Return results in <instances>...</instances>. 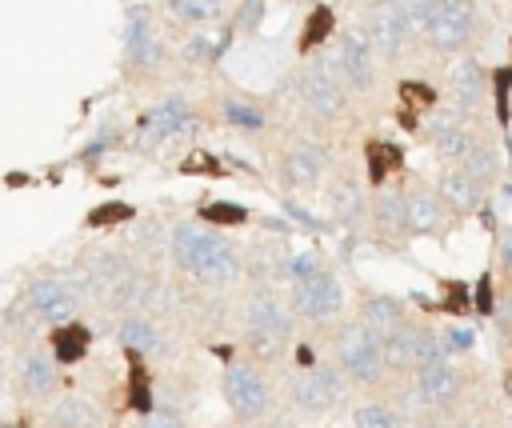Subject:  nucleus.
I'll use <instances>...</instances> for the list:
<instances>
[{"label":"nucleus","mask_w":512,"mask_h":428,"mask_svg":"<svg viewBox=\"0 0 512 428\" xmlns=\"http://www.w3.org/2000/svg\"><path fill=\"white\" fill-rule=\"evenodd\" d=\"M328 200H332V212H336V216H344V220H356V216L364 212V192H360V184H356V180H348V176L332 184Z\"/></svg>","instance_id":"obj_30"},{"label":"nucleus","mask_w":512,"mask_h":428,"mask_svg":"<svg viewBox=\"0 0 512 428\" xmlns=\"http://www.w3.org/2000/svg\"><path fill=\"white\" fill-rule=\"evenodd\" d=\"M172 16L184 20V24H208V20H220L228 0H168Z\"/></svg>","instance_id":"obj_29"},{"label":"nucleus","mask_w":512,"mask_h":428,"mask_svg":"<svg viewBox=\"0 0 512 428\" xmlns=\"http://www.w3.org/2000/svg\"><path fill=\"white\" fill-rule=\"evenodd\" d=\"M332 356H336V368L352 380V384H376L384 372H388V360H384V340L364 328L360 320L344 324L332 340Z\"/></svg>","instance_id":"obj_3"},{"label":"nucleus","mask_w":512,"mask_h":428,"mask_svg":"<svg viewBox=\"0 0 512 428\" xmlns=\"http://www.w3.org/2000/svg\"><path fill=\"white\" fill-rule=\"evenodd\" d=\"M464 168L476 176V180H492L496 176V168H500V156H496V148L492 144H484V140H476V148L464 156Z\"/></svg>","instance_id":"obj_32"},{"label":"nucleus","mask_w":512,"mask_h":428,"mask_svg":"<svg viewBox=\"0 0 512 428\" xmlns=\"http://www.w3.org/2000/svg\"><path fill=\"white\" fill-rule=\"evenodd\" d=\"M484 180H476L464 164H452V168H444V176H440V196H444V204L448 208H456V212H472V208H480V200H484Z\"/></svg>","instance_id":"obj_19"},{"label":"nucleus","mask_w":512,"mask_h":428,"mask_svg":"<svg viewBox=\"0 0 512 428\" xmlns=\"http://www.w3.org/2000/svg\"><path fill=\"white\" fill-rule=\"evenodd\" d=\"M192 128V108L184 96H164L160 104H152L144 116H140V140L144 144H164L180 132Z\"/></svg>","instance_id":"obj_12"},{"label":"nucleus","mask_w":512,"mask_h":428,"mask_svg":"<svg viewBox=\"0 0 512 428\" xmlns=\"http://www.w3.org/2000/svg\"><path fill=\"white\" fill-rule=\"evenodd\" d=\"M220 120H224L228 128H240V132H264V128H268V116H264L256 104L236 100V96H228V100L220 104Z\"/></svg>","instance_id":"obj_27"},{"label":"nucleus","mask_w":512,"mask_h":428,"mask_svg":"<svg viewBox=\"0 0 512 428\" xmlns=\"http://www.w3.org/2000/svg\"><path fill=\"white\" fill-rule=\"evenodd\" d=\"M332 36V8H312V16H308V28H304V36H300V52H312L316 44H324Z\"/></svg>","instance_id":"obj_33"},{"label":"nucleus","mask_w":512,"mask_h":428,"mask_svg":"<svg viewBox=\"0 0 512 428\" xmlns=\"http://www.w3.org/2000/svg\"><path fill=\"white\" fill-rule=\"evenodd\" d=\"M412 428H440V424H432V420H420V424H412Z\"/></svg>","instance_id":"obj_46"},{"label":"nucleus","mask_w":512,"mask_h":428,"mask_svg":"<svg viewBox=\"0 0 512 428\" xmlns=\"http://www.w3.org/2000/svg\"><path fill=\"white\" fill-rule=\"evenodd\" d=\"M500 264L512 268V228H504V236H500Z\"/></svg>","instance_id":"obj_44"},{"label":"nucleus","mask_w":512,"mask_h":428,"mask_svg":"<svg viewBox=\"0 0 512 428\" xmlns=\"http://www.w3.org/2000/svg\"><path fill=\"white\" fill-rule=\"evenodd\" d=\"M440 0H404V16H408V36H428L432 16H436Z\"/></svg>","instance_id":"obj_34"},{"label":"nucleus","mask_w":512,"mask_h":428,"mask_svg":"<svg viewBox=\"0 0 512 428\" xmlns=\"http://www.w3.org/2000/svg\"><path fill=\"white\" fill-rule=\"evenodd\" d=\"M56 356L48 348H28L20 356V368H16V384H20V396L24 400H40L56 388Z\"/></svg>","instance_id":"obj_16"},{"label":"nucleus","mask_w":512,"mask_h":428,"mask_svg":"<svg viewBox=\"0 0 512 428\" xmlns=\"http://www.w3.org/2000/svg\"><path fill=\"white\" fill-rule=\"evenodd\" d=\"M444 224H448V204L440 192H428V188L408 192V232L412 236H436V232H444Z\"/></svg>","instance_id":"obj_17"},{"label":"nucleus","mask_w":512,"mask_h":428,"mask_svg":"<svg viewBox=\"0 0 512 428\" xmlns=\"http://www.w3.org/2000/svg\"><path fill=\"white\" fill-rule=\"evenodd\" d=\"M48 344H52V356H56L60 364H76V360H84V356H88L92 332H88L84 324L68 320V324H56V328H52Z\"/></svg>","instance_id":"obj_23"},{"label":"nucleus","mask_w":512,"mask_h":428,"mask_svg":"<svg viewBox=\"0 0 512 428\" xmlns=\"http://www.w3.org/2000/svg\"><path fill=\"white\" fill-rule=\"evenodd\" d=\"M48 424H52V428H96V424H100V412H96V404L84 400V396H64V400L52 404Z\"/></svg>","instance_id":"obj_25"},{"label":"nucleus","mask_w":512,"mask_h":428,"mask_svg":"<svg viewBox=\"0 0 512 428\" xmlns=\"http://www.w3.org/2000/svg\"><path fill=\"white\" fill-rule=\"evenodd\" d=\"M140 428H184V420H180V412H176V408L156 404L152 412H144V416H140Z\"/></svg>","instance_id":"obj_41"},{"label":"nucleus","mask_w":512,"mask_h":428,"mask_svg":"<svg viewBox=\"0 0 512 428\" xmlns=\"http://www.w3.org/2000/svg\"><path fill=\"white\" fill-rule=\"evenodd\" d=\"M352 424H356V428H404V420H400L388 404H380V400L360 404V408L352 412Z\"/></svg>","instance_id":"obj_31"},{"label":"nucleus","mask_w":512,"mask_h":428,"mask_svg":"<svg viewBox=\"0 0 512 428\" xmlns=\"http://www.w3.org/2000/svg\"><path fill=\"white\" fill-rule=\"evenodd\" d=\"M220 392H224L232 416L244 420V424H248V420H260V416L268 412V404H272L268 380H264L256 368H248V364H228L224 376H220Z\"/></svg>","instance_id":"obj_7"},{"label":"nucleus","mask_w":512,"mask_h":428,"mask_svg":"<svg viewBox=\"0 0 512 428\" xmlns=\"http://www.w3.org/2000/svg\"><path fill=\"white\" fill-rule=\"evenodd\" d=\"M216 56H220V40H212L204 32L188 36V44H184V60L188 64H216Z\"/></svg>","instance_id":"obj_35"},{"label":"nucleus","mask_w":512,"mask_h":428,"mask_svg":"<svg viewBox=\"0 0 512 428\" xmlns=\"http://www.w3.org/2000/svg\"><path fill=\"white\" fill-rule=\"evenodd\" d=\"M500 324L512 332V292H508V296H504V304H500Z\"/></svg>","instance_id":"obj_45"},{"label":"nucleus","mask_w":512,"mask_h":428,"mask_svg":"<svg viewBox=\"0 0 512 428\" xmlns=\"http://www.w3.org/2000/svg\"><path fill=\"white\" fill-rule=\"evenodd\" d=\"M400 96H404L412 108H428V104H436V92H432L428 84H416V80L400 84Z\"/></svg>","instance_id":"obj_42"},{"label":"nucleus","mask_w":512,"mask_h":428,"mask_svg":"<svg viewBox=\"0 0 512 428\" xmlns=\"http://www.w3.org/2000/svg\"><path fill=\"white\" fill-rule=\"evenodd\" d=\"M264 20V0H240V12H236V32H256Z\"/></svg>","instance_id":"obj_40"},{"label":"nucleus","mask_w":512,"mask_h":428,"mask_svg":"<svg viewBox=\"0 0 512 428\" xmlns=\"http://www.w3.org/2000/svg\"><path fill=\"white\" fill-rule=\"evenodd\" d=\"M76 300H80L76 276H36V280L28 284V308H32L40 320H48L52 328L72 320Z\"/></svg>","instance_id":"obj_8"},{"label":"nucleus","mask_w":512,"mask_h":428,"mask_svg":"<svg viewBox=\"0 0 512 428\" xmlns=\"http://www.w3.org/2000/svg\"><path fill=\"white\" fill-rule=\"evenodd\" d=\"M0 372H4V360H0Z\"/></svg>","instance_id":"obj_48"},{"label":"nucleus","mask_w":512,"mask_h":428,"mask_svg":"<svg viewBox=\"0 0 512 428\" xmlns=\"http://www.w3.org/2000/svg\"><path fill=\"white\" fill-rule=\"evenodd\" d=\"M460 428H484V424H480V420H468V424H460Z\"/></svg>","instance_id":"obj_47"},{"label":"nucleus","mask_w":512,"mask_h":428,"mask_svg":"<svg viewBox=\"0 0 512 428\" xmlns=\"http://www.w3.org/2000/svg\"><path fill=\"white\" fill-rule=\"evenodd\" d=\"M472 36V8L468 0H440L436 4V16H432V28H428V44L436 52H456L464 48Z\"/></svg>","instance_id":"obj_13"},{"label":"nucleus","mask_w":512,"mask_h":428,"mask_svg":"<svg viewBox=\"0 0 512 428\" xmlns=\"http://www.w3.org/2000/svg\"><path fill=\"white\" fill-rule=\"evenodd\" d=\"M324 172H328V148L316 140H296L280 160V176L288 188H312L320 184Z\"/></svg>","instance_id":"obj_14"},{"label":"nucleus","mask_w":512,"mask_h":428,"mask_svg":"<svg viewBox=\"0 0 512 428\" xmlns=\"http://www.w3.org/2000/svg\"><path fill=\"white\" fill-rule=\"evenodd\" d=\"M332 60H336L348 92H368L372 88L376 68H372V44H368L364 28H344L336 48H332Z\"/></svg>","instance_id":"obj_11"},{"label":"nucleus","mask_w":512,"mask_h":428,"mask_svg":"<svg viewBox=\"0 0 512 428\" xmlns=\"http://www.w3.org/2000/svg\"><path fill=\"white\" fill-rule=\"evenodd\" d=\"M440 340H444L448 356H464V352H472V348H476V332H472L468 324H448V328L440 332Z\"/></svg>","instance_id":"obj_37"},{"label":"nucleus","mask_w":512,"mask_h":428,"mask_svg":"<svg viewBox=\"0 0 512 428\" xmlns=\"http://www.w3.org/2000/svg\"><path fill=\"white\" fill-rule=\"evenodd\" d=\"M292 336V308H284L268 288L252 292L248 304H244V340H248V352L260 356V360H272L280 356V348L288 344Z\"/></svg>","instance_id":"obj_2"},{"label":"nucleus","mask_w":512,"mask_h":428,"mask_svg":"<svg viewBox=\"0 0 512 428\" xmlns=\"http://www.w3.org/2000/svg\"><path fill=\"white\" fill-rule=\"evenodd\" d=\"M164 64V40L152 32L148 4H132L124 12V68L128 72H156Z\"/></svg>","instance_id":"obj_6"},{"label":"nucleus","mask_w":512,"mask_h":428,"mask_svg":"<svg viewBox=\"0 0 512 428\" xmlns=\"http://www.w3.org/2000/svg\"><path fill=\"white\" fill-rule=\"evenodd\" d=\"M372 224H376L380 236L408 232V192H400V188L376 192V200H372Z\"/></svg>","instance_id":"obj_22"},{"label":"nucleus","mask_w":512,"mask_h":428,"mask_svg":"<svg viewBox=\"0 0 512 428\" xmlns=\"http://www.w3.org/2000/svg\"><path fill=\"white\" fill-rule=\"evenodd\" d=\"M448 88H452V100H456V108H460V112H472V108H480V100H484V88H488V76H484L480 60H472V56H460V60L452 64V72H448Z\"/></svg>","instance_id":"obj_18"},{"label":"nucleus","mask_w":512,"mask_h":428,"mask_svg":"<svg viewBox=\"0 0 512 428\" xmlns=\"http://www.w3.org/2000/svg\"><path fill=\"white\" fill-rule=\"evenodd\" d=\"M132 216H136L132 204H100V208L88 212V224H92V228H108V224H124V220H132Z\"/></svg>","instance_id":"obj_38"},{"label":"nucleus","mask_w":512,"mask_h":428,"mask_svg":"<svg viewBox=\"0 0 512 428\" xmlns=\"http://www.w3.org/2000/svg\"><path fill=\"white\" fill-rule=\"evenodd\" d=\"M428 136H432L436 156L448 164H464V156L476 148V136L456 120V112H436L428 120Z\"/></svg>","instance_id":"obj_15"},{"label":"nucleus","mask_w":512,"mask_h":428,"mask_svg":"<svg viewBox=\"0 0 512 428\" xmlns=\"http://www.w3.org/2000/svg\"><path fill=\"white\" fill-rule=\"evenodd\" d=\"M424 324H400L392 336H384V360L388 368H416V344H420Z\"/></svg>","instance_id":"obj_26"},{"label":"nucleus","mask_w":512,"mask_h":428,"mask_svg":"<svg viewBox=\"0 0 512 428\" xmlns=\"http://www.w3.org/2000/svg\"><path fill=\"white\" fill-rule=\"evenodd\" d=\"M180 172H212V160H204L200 152H192V156L180 164Z\"/></svg>","instance_id":"obj_43"},{"label":"nucleus","mask_w":512,"mask_h":428,"mask_svg":"<svg viewBox=\"0 0 512 428\" xmlns=\"http://www.w3.org/2000/svg\"><path fill=\"white\" fill-rule=\"evenodd\" d=\"M364 328H372L380 340L384 336H392L400 324H408V312H404V304L396 300V296H384V292H368L364 300H360V316H356Z\"/></svg>","instance_id":"obj_20"},{"label":"nucleus","mask_w":512,"mask_h":428,"mask_svg":"<svg viewBox=\"0 0 512 428\" xmlns=\"http://www.w3.org/2000/svg\"><path fill=\"white\" fill-rule=\"evenodd\" d=\"M316 272H324V264H320V256L308 252V248L284 260V276H288L292 284H296V280H308V276H316Z\"/></svg>","instance_id":"obj_36"},{"label":"nucleus","mask_w":512,"mask_h":428,"mask_svg":"<svg viewBox=\"0 0 512 428\" xmlns=\"http://www.w3.org/2000/svg\"><path fill=\"white\" fill-rule=\"evenodd\" d=\"M200 216H204L208 224H228V228H236V224L248 220V212H244L240 204H204Z\"/></svg>","instance_id":"obj_39"},{"label":"nucleus","mask_w":512,"mask_h":428,"mask_svg":"<svg viewBox=\"0 0 512 428\" xmlns=\"http://www.w3.org/2000/svg\"><path fill=\"white\" fill-rule=\"evenodd\" d=\"M168 256L188 280L204 288H228L244 272L240 248L224 232H216V224L208 220H180L168 236Z\"/></svg>","instance_id":"obj_1"},{"label":"nucleus","mask_w":512,"mask_h":428,"mask_svg":"<svg viewBox=\"0 0 512 428\" xmlns=\"http://www.w3.org/2000/svg\"><path fill=\"white\" fill-rule=\"evenodd\" d=\"M364 36L372 44L376 56L392 60L404 40H408V16H404V0H376L368 12H364Z\"/></svg>","instance_id":"obj_9"},{"label":"nucleus","mask_w":512,"mask_h":428,"mask_svg":"<svg viewBox=\"0 0 512 428\" xmlns=\"http://www.w3.org/2000/svg\"><path fill=\"white\" fill-rule=\"evenodd\" d=\"M416 388L428 404H448L456 392H460V372L452 360H436V364H424L416 368Z\"/></svg>","instance_id":"obj_21"},{"label":"nucleus","mask_w":512,"mask_h":428,"mask_svg":"<svg viewBox=\"0 0 512 428\" xmlns=\"http://www.w3.org/2000/svg\"><path fill=\"white\" fill-rule=\"evenodd\" d=\"M288 308H292V316H300L308 324H332L340 316V308H344V288L324 268V272H316L308 280H296L288 288Z\"/></svg>","instance_id":"obj_5"},{"label":"nucleus","mask_w":512,"mask_h":428,"mask_svg":"<svg viewBox=\"0 0 512 428\" xmlns=\"http://www.w3.org/2000/svg\"><path fill=\"white\" fill-rule=\"evenodd\" d=\"M400 164H404V152L396 144H388V140H372L368 144V180L372 184H384Z\"/></svg>","instance_id":"obj_28"},{"label":"nucleus","mask_w":512,"mask_h":428,"mask_svg":"<svg viewBox=\"0 0 512 428\" xmlns=\"http://www.w3.org/2000/svg\"><path fill=\"white\" fill-rule=\"evenodd\" d=\"M340 368H328V364H316V368H300L296 376H292V384H288V392H292V404L300 408V412H312V416H320V412H328L336 400H340Z\"/></svg>","instance_id":"obj_10"},{"label":"nucleus","mask_w":512,"mask_h":428,"mask_svg":"<svg viewBox=\"0 0 512 428\" xmlns=\"http://www.w3.org/2000/svg\"><path fill=\"white\" fill-rule=\"evenodd\" d=\"M296 92H300V104H304L316 120H336V116L344 112V104H348V84H344L336 60H332V52L320 56V60H312V64L296 76Z\"/></svg>","instance_id":"obj_4"},{"label":"nucleus","mask_w":512,"mask_h":428,"mask_svg":"<svg viewBox=\"0 0 512 428\" xmlns=\"http://www.w3.org/2000/svg\"><path fill=\"white\" fill-rule=\"evenodd\" d=\"M116 340H120V348H124L128 356H152V352H160V344H164L160 332H156V324L144 320V316H128V320L120 324Z\"/></svg>","instance_id":"obj_24"}]
</instances>
